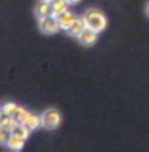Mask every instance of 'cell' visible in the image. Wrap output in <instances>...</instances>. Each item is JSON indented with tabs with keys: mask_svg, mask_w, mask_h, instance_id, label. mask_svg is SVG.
Wrapping results in <instances>:
<instances>
[{
	"mask_svg": "<svg viewBox=\"0 0 149 152\" xmlns=\"http://www.w3.org/2000/svg\"><path fill=\"white\" fill-rule=\"evenodd\" d=\"M146 13H148V16H149V3L146 5Z\"/></svg>",
	"mask_w": 149,
	"mask_h": 152,
	"instance_id": "2e32d148",
	"label": "cell"
},
{
	"mask_svg": "<svg viewBox=\"0 0 149 152\" xmlns=\"http://www.w3.org/2000/svg\"><path fill=\"white\" fill-rule=\"evenodd\" d=\"M85 27H87V26H85L84 18H76V19L72 21L71 26H69L68 29H66V32H68V34L71 35V37H76V39H77V37L82 34V31H84Z\"/></svg>",
	"mask_w": 149,
	"mask_h": 152,
	"instance_id": "52a82bcc",
	"label": "cell"
},
{
	"mask_svg": "<svg viewBox=\"0 0 149 152\" xmlns=\"http://www.w3.org/2000/svg\"><path fill=\"white\" fill-rule=\"evenodd\" d=\"M66 2H68L69 5H72V3H79V2H80V0H66Z\"/></svg>",
	"mask_w": 149,
	"mask_h": 152,
	"instance_id": "9a60e30c",
	"label": "cell"
},
{
	"mask_svg": "<svg viewBox=\"0 0 149 152\" xmlns=\"http://www.w3.org/2000/svg\"><path fill=\"white\" fill-rule=\"evenodd\" d=\"M77 39H79V42L84 45V47H92V45H95L98 42V32L90 29V27H85Z\"/></svg>",
	"mask_w": 149,
	"mask_h": 152,
	"instance_id": "5b68a950",
	"label": "cell"
},
{
	"mask_svg": "<svg viewBox=\"0 0 149 152\" xmlns=\"http://www.w3.org/2000/svg\"><path fill=\"white\" fill-rule=\"evenodd\" d=\"M39 26H40V31L43 32V34H56L58 31H59V24H58V19L56 16L50 15V16H45V18L39 19Z\"/></svg>",
	"mask_w": 149,
	"mask_h": 152,
	"instance_id": "277c9868",
	"label": "cell"
},
{
	"mask_svg": "<svg viewBox=\"0 0 149 152\" xmlns=\"http://www.w3.org/2000/svg\"><path fill=\"white\" fill-rule=\"evenodd\" d=\"M50 3H51V11H53V16L63 13V11L69 10V3L66 2V0H50Z\"/></svg>",
	"mask_w": 149,
	"mask_h": 152,
	"instance_id": "8fae6325",
	"label": "cell"
},
{
	"mask_svg": "<svg viewBox=\"0 0 149 152\" xmlns=\"http://www.w3.org/2000/svg\"><path fill=\"white\" fill-rule=\"evenodd\" d=\"M11 123H13V120H11L10 115L7 114V110L3 109V107H0V126H2V125L11 126Z\"/></svg>",
	"mask_w": 149,
	"mask_h": 152,
	"instance_id": "5bb4252c",
	"label": "cell"
},
{
	"mask_svg": "<svg viewBox=\"0 0 149 152\" xmlns=\"http://www.w3.org/2000/svg\"><path fill=\"white\" fill-rule=\"evenodd\" d=\"M11 126H8V125H2L0 126V144H3V146H7V142H8V139L11 138Z\"/></svg>",
	"mask_w": 149,
	"mask_h": 152,
	"instance_id": "4fadbf2b",
	"label": "cell"
},
{
	"mask_svg": "<svg viewBox=\"0 0 149 152\" xmlns=\"http://www.w3.org/2000/svg\"><path fill=\"white\" fill-rule=\"evenodd\" d=\"M11 133H13L15 136H19V138H23V139H27L31 131H29L26 126L23 125V123H11Z\"/></svg>",
	"mask_w": 149,
	"mask_h": 152,
	"instance_id": "7c38bea8",
	"label": "cell"
},
{
	"mask_svg": "<svg viewBox=\"0 0 149 152\" xmlns=\"http://www.w3.org/2000/svg\"><path fill=\"white\" fill-rule=\"evenodd\" d=\"M7 110V114L10 115V118L13 120V123H23V120L27 115V109L21 107V106H16L15 102H7L2 106Z\"/></svg>",
	"mask_w": 149,
	"mask_h": 152,
	"instance_id": "3957f363",
	"label": "cell"
},
{
	"mask_svg": "<svg viewBox=\"0 0 149 152\" xmlns=\"http://www.w3.org/2000/svg\"><path fill=\"white\" fill-rule=\"evenodd\" d=\"M23 125L26 126L29 131L37 130L40 125H42V122H40V115H37V114H32V112H27L26 118L23 120Z\"/></svg>",
	"mask_w": 149,
	"mask_h": 152,
	"instance_id": "ba28073f",
	"label": "cell"
},
{
	"mask_svg": "<svg viewBox=\"0 0 149 152\" xmlns=\"http://www.w3.org/2000/svg\"><path fill=\"white\" fill-rule=\"evenodd\" d=\"M82 18H84V21H85V26L90 27V29H93V31H96L98 34L104 31L106 26H107V19H106L104 13L99 11L98 8H88Z\"/></svg>",
	"mask_w": 149,
	"mask_h": 152,
	"instance_id": "6da1fadb",
	"label": "cell"
},
{
	"mask_svg": "<svg viewBox=\"0 0 149 152\" xmlns=\"http://www.w3.org/2000/svg\"><path fill=\"white\" fill-rule=\"evenodd\" d=\"M40 122H42V126L47 130H56L61 123V114L58 109H45L40 115Z\"/></svg>",
	"mask_w": 149,
	"mask_h": 152,
	"instance_id": "7a4b0ae2",
	"label": "cell"
},
{
	"mask_svg": "<svg viewBox=\"0 0 149 152\" xmlns=\"http://www.w3.org/2000/svg\"><path fill=\"white\" fill-rule=\"evenodd\" d=\"M24 142H26V139L11 134V138L8 139V142H7V147L10 151H21L23 147H24Z\"/></svg>",
	"mask_w": 149,
	"mask_h": 152,
	"instance_id": "30bf717a",
	"label": "cell"
},
{
	"mask_svg": "<svg viewBox=\"0 0 149 152\" xmlns=\"http://www.w3.org/2000/svg\"><path fill=\"white\" fill-rule=\"evenodd\" d=\"M77 16L72 13V11H69V10H66L63 11V13H59V15H56V19H58V24H59V29H68L69 26L72 24V21L76 19Z\"/></svg>",
	"mask_w": 149,
	"mask_h": 152,
	"instance_id": "8992f818",
	"label": "cell"
},
{
	"mask_svg": "<svg viewBox=\"0 0 149 152\" xmlns=\"http://www.w3.org/2000/svg\"><path fill=\"white\" fill-rule=\"evenodd\" d=\"M50 15H53L50 0H40V3H39V5H37V8H35V16H37L39 19H42V18H45V16H50Z\"/></svg>",
	"mask_w": 149,
	"mask_h": 152,
	"instance_id": "9c48e42d",
	"label": "cell"
}]
</instances>
